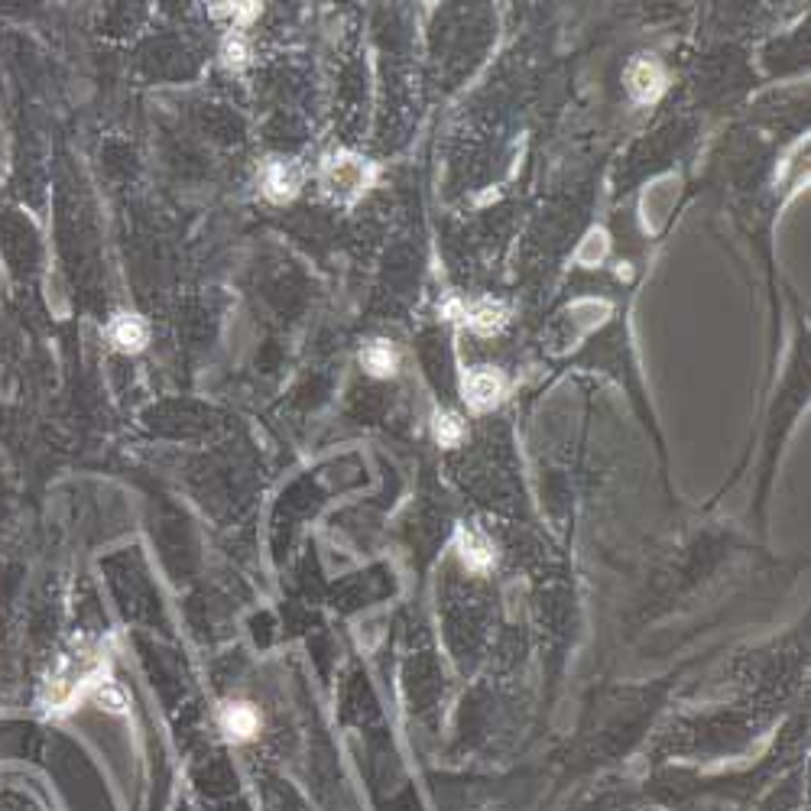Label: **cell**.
Returning <instances> with one entry per match:
<instances>
[{"mask_svg":"<svg viewBox=\"0 0 811 811\" xmlns=\"http://www.w3.org/2000/svg\"><path fill=\"white\" fill-rule=\"evenodd\" d=\"M299 166L295 163H286V160H277L267 166V175H263V185H267V195L273 202H290L292 195L299 192Z\"/></svg>","mask_w":811,"mask_h":811,"instance_id":"obj_6","label":"cell"},{"mask_svg":"<svg viewBox=\"0 0 811 811\" xmlns=\"http://www.w3.org/2000/svg\"><path fill=\"white\" fill-rule=\"evenodd\" d=\"M627 85H630V95L642 101V105H649V101H656L659 95H662V88H666V72H662V65L656 62V58L649 56H639L634 65H630V72H627Z\"/></svg>","mask_w":811,"mask_h":811,"instance_id":"obj_4","label":"cell"},{"mask_svg":"<svg viewBox=\"0 0 811 811\" xmlns=\"http://www.w3.org/2000/svg\"><path fill=\"white\" fill-rule=\"evenodd\" d=\"M111 342L120 350H140L147 345V325L137 315H117L111 322Z\"/></svg>","mask_w":811,"mask_h":811,"instance_id":"obj_8","label":"cell"},{"mask_svg":"<svg viewBox=\"0 0 811 811\" xmlns=\"http://www.w3.org/2000/svg\"><path fill=\"white\" fill-rule=\"evenodd\" d=\"M225 56H228V62H244V58H247V50H244L240 40H231V43L225 46Z\"/></svg>","mask_w":811,"mask_h":811,"instance_id":"obj_14","label":"cell"},{"mask_svg":"<svg viewBox=\"0 0 811 811\" xmlns=\"http://www.w3.org/2000/svg\"><path fill=\"white\" fill-rule=\"evenodd\" d=\"M101 682H108V662H105L101 649L75 646L72 652H65L58 659L56 669L50 672V679L43 685V707L62 711L82 695L98 692Z\"/></svg>","mask_w":811,"mask_h":811,"instance_id":"obj_1","label":"cell"},{"mask_svg":"<svg viewBox=\"0 0 811 811\" xmlns=\"http://www.w3.org/2000/svg\"><path fill=\"white\" fill-rule=\"evenodd\" d=\"M95 701H98L101 707L115 711V714H120V711L127 707V698H123V692L117 689L115 682H101V685H98V692H95Z\"/></svg>","mask_w":811,"mask_h":811,"instance_id":"obj_12","label":"cell"},{"mask_svg":"<svg viewBox=\"0 0 811 811\" xmlns=\"http://www.w3.org/2000/svg\"><path fill=\"white\" fill-rule=\"evenodd\" d=\"M215 13L247 23V20H253V17L260 13V3H215Z\"/></svg>","mask_w":811,"mask_h":811,"instance_id":"obj_13","label":"cell"},{"mask_svg":"<svg viewBox=\"0 0 811 811\" xmlns=\"http://www.w3.org/2000/svg\"><path fill=\"white\" fill-rule=\"evenodd\" d=\"M458 552H462V562L471 569V572H487L497 559L494 545L487 536L474 532V529H462L458 532Z\"/></svg>","mask_w":811,"mask_h":811,"instance_id":"obj_5","label":"cell"},{"mask_svg":"<svg viewBox=\"0 0 811 811\" xmlns=\"http://www.w3.org/2000/svg\"><path fill=\"white\" fill-rule=\"evenodd\" d=\"M467 325L477 335H497L507 325V309L497 302H480L467 312Z\"/></svg>","mask_w":811,"mask_h":811,"instance_id":"obj_9","label":"cell"},{"mask_svg":"<svg viewBox=\"0 0 811 811\" xmlns=\"http://www.w3.org/2000/svg\"><path fill=\"white\" fill-rule=\"evenodd\" d=\"M464 435H467V429H464L462 415H455V412H442V415H435V439H439V445H442V448H455V445H462Z\"/></svg>","mask_w":811,"mask_h":811,"instance_id":"obj_11","label":"cell"},{"mask_svg":"<svg viewBox=\"0 0 811 811\" xmlns=\"http://www.w3.org/2000/svg\"><path fill=\"white\" fill-rule=\"evenodd\" d=\"M504 390H507V380L497 374V370H490V367H480V370H471L467 377H464L462 383V393L464 400L471 409H477V412H487V409H494V406L504 400Z\"/></svg>","mask_w":811,"mask_h":811,"instance_id":"obj_3","label":"cell"},{"mask_svg":"<svg viewBox=\"0 0 811 811\" xmlns=\"http://www.w3.org/2000/svg\"><path fill=\"white\" fill-rule=\"evenodd\" d=\"M325 185L342 195V198H350L357 192H364L370 185V166L357 156H335L328 166H325Z\"/></svg>","mask_w":811,"mask_h":811,"instance_id":"obj_2","label":"cell"},{"mask_svg":"<svg viewBox=\"0 0 811 811\" xmlns=\"http://www.w3.org/2000/svg\"><path fill=\"white\" fill-rule=\"evenodd\" d=\"M360 360H364V367H367L374 377H390V374L397 370V364H400L397 348H393L390 342H374V345H367L364 354H360Z\"/></svg>","mask_w":811,"mask_h":811,"instance_id":"obj_10","label":"cell"},{"mask_svg":"<svg viewBox=\"0 0 811 811\" xmlns=\"http://www.w3.org/2000/svg\"><path fill=\"white\" fill-rule=\"evenodd\" d=\"M221 727L231 740H250L260 731V714L253 704H228L221 711Z\"/></svg>","mask_w":811,"mask_h":811,"instance_id":"obj_7","label":"cell"}]
</instances>
